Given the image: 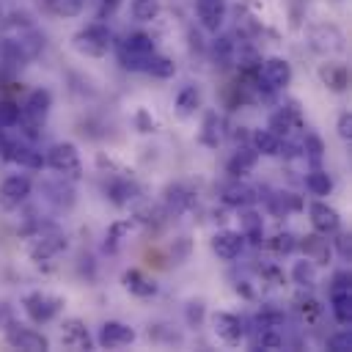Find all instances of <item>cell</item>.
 <instances>
[{"label":"cell","instance_id":"cell-1","mask_svg":"<svg viewBox=\"0 0 352 352\" xmlns=\"http://www.w3.org/2000/svg\"><path fill=\"white\" fill-rule=\"evenodd\" d=\"M72 44H74V50H77L80 55L102 58V55H107V50H110V30H107L104 25H99V22H91V25H85L82 30L74 33Z\"/></svg>","mask_w":352,"mask_h":352},{"label":"cell","instance_id":"cell-2","mask_svg":"<svg viewBox=\"0 0 352 352\" xmlns=\"http://www.w3.org/2000/svg\"><path fill=\"white\" fill-rule=\"evenodd\" d=\"M154 52V41L151 36L146 33H129L121 44V63L124 69H132V72H143V63L146 58Z\"/></svg>","mask_w":352,"mask_h":352},{"label":"cell","instance_id":"cell-3","mask_svg":"<svg viewBox=\"0 0 352 352\" xmlns=\"http://www.w3.org/2000/svg\"><path fill=\"white\" fill-rule=\"evenodd\" d=\"M330 308L341 324L352 322V280L349 272H338L330 283Z\"/></svg>","mask_w":352,"mask_h":352},{"label":"cell","instance_id":"cell-4","mask_svg":"<svg viewBox=\"0 0 352 352\" xmlns=\"http://www.w3.org/2000/svg\"><path fill=\"white\" fill-rule=\"evenodd\" d=\"M55 173L60 176H80V151L74 143H55L50 151H47V160H44Z\"/></svg>","mask_w":352,"mask_h":352},{"label":"cell","instance_id":"cell-5","mask_svg":"<svg viewBox=\"0 0 352 352\" xmlns=\"http://www.w3.org/2000/svg\"><path fill=\"white\" fill-rule=\"evenodd\" d=\"M22 305H25V314L30 316V322L44 324V322H50V319L58 314L60 300L52 297V294H47V292H30V294L22 300Z\"/></svg>","mask_w":352,"mask_h":352},{"label":"cell","instance_id":"cell-6","mask_svg":"<svg viewBox=\"0 0 352 352\" xmlns=\"http://www.w3.org/2000/svg\"><path fill=\"white\" fill-rule=\"evenodd\" d=\"M6 341L14 349H25V352H47L50 349L47 336H41L33 327H22V324H11L8 333H6Z\"/></svg>","mask_w":352,"mask_h":352},{"label":"cell","instance_id":"cell-7","mask_svg":"<svg viewBox=\"0 0 352 352\" xmlns=\"http://www.w3.org/2000/svg\"><path fill=\"white\" fill-rule=\"evenodd\" d=\"M270 91H278V88H286L292 82V66L286 58H267L261 63V77H258Z\"/></svg>","mask_w":352,"mask_h":352},{"label":"cell","instance_id":"cell-8","mask_svg":"<svg viewBox=\"0 0 352 352\" xmlns=\"http://www.w3.org/2000/svg\"><path fill=\"white\" fill-rule=\"evenodd\" d=\"M96 341L104 349H121V346H129L135 341V330L129 324H124V322H104L99 327Z\"/></svg>","mask_w":352,"mask_h":352},{"label":"cell","instance_id":"cell-9","mask_svg":"<svg viewBox=\"0 0 352 352\" xmlns=\"http://www.w3.org/2000/svg\"><path fill=\"white\" fill-rule=\"evenodd\" d=\"M308 36H311V47L322 55H333V52L344 50V36L333 25H316V28H311Z\"/></svg>","mask_w":352,"mask_h":352},{"label":"cell","instance_id":"cell-10","mask_svg":"<svg viewBox=\"0 0 352 352\" xmlns=\"http://www.w3.org/2000/svg\"><path fill=\"white\" fill-rule=\"evenodd\" d=\"M308 217H311V226H314L319 234H324V236L336 234L338 226H341L338 212H336L333 206H327L324 201H311V204H308Z\"/></svg>","mask_w":352,"mask_h":352},{"label":"cell","instance_id":"cell-11","mask_svg":"<svg viewBox=\"0 0 352 352\" xmlns=\"http://www.w3.org/2000/svg\"><path fill=\"white\" fill-rule=\"evenodd\" d=\"M212 327H214V336H217L220 341L231 344V346H236V344L245 338V327H242L239 316H234V314H228V311H217V314L212 316Z\"/></svg>","mask_w":352,"mask_h":352},{"label":"cell","instance_id":"cell-12","mask_svg":"<svg viewBox=\"0 0 352 352\" xmlns=\"http://www.w3.org/2000/svg\"><path fill=\"white\" fill-rule=\"evenodd\" d=\"M50 107H52V94H50L47 88H36V91L25 99L19 121H25V124H38V121L50 113Z\"/></svg>","mask_w":352,"mask_h":352},{"label":"cell","instance_id":"cell-13","mask_svg":"<svg viewBox=\"0 0 352 352\" xmlns=\"http://www.w3.org/2000/svg\"><path fill=\"white\" fill-rule=\"evenodd\" d=\"M28 195H30V179L28 176H8L0 184V206L3 209H16Z\"/></svg>","mask_w":352,"mask_h":352},{"label":"cell","instance_id":"cell-14","mask_svg":"<svg viewBox=\"0 0 352 352\" xmlns=\"http://www.w3.org/2000/svg\"><path fill=\"white\" fill-rule=\"evenodd\" d=\"M242 248H245V236L239 234V231H217L214 236H212V250L217 253V258H223V261H234L239 253H242Z\"/></svg>","mask_w":352,"mask_h":352},{"label":"cell","instance_id":"cell-15","mask_svg":"<svg viewBox=\"0 0 352 352\" xmlns=\"http://www.w3.org/2000/svg\"><path fill=\"white\" fill-rule=\"evenodd\" d=\"M195 11H198L204 30H209V33L220 30V25L226 19V3L223 0H195Z\"/></svg>","mask_w":352,"mask_h":352},{"label":"cell","instance_id":"cell-16","mask_svg":"<svg viewBox=\"0 0 352 352\" xmlns=\"http://www.w3.org/2000/svg\"><path fill=\"white\" fill-rule=\"evenodd\" d=\"M302 250H305V258H311L314 264H327V261H330V253H333L327 236L319 234V231L302 239Z\"/></svg>","mask_w":352,"mask_h":352},{"label":"cell","instance_id":"cell-17","mask_svg":"<svg viewBox=\"0 0 352 352\" xmlns=\"http://www.w3.org/2000/svg\"><path fill=\"white\" fill-rule=\"evenodd\" d=\"M60 344L66 349H91V336H88V330L77 319H72L60 330Z\"/></svg>","mask_w":352,"mask_h":352},{"label":"cell","instance_id":"cell-18","mask_svg":"<svg viewBox=\"0 0 352 352\" xmlns=\"http://www.w3.org/2000/svg\"><path fill=\"white\" fill-rule=\"evenodd\" d=\"M319 77L330 91H346V85H349V69L344 63H322Z\"/></svg>","mask_w":352,"mask_h":352},{"label":"cell","instance_id":"cell-19","mask_svg":"<svg viewBox=\"0 0 352 352\" xmlns=\"http://www.w3.org/2000/svg\"><path fill=\"white\" fill-rule=\"evenodd\" d=\"M121 280H124L126 292H132L135 297H154V294H157V283L148 280L140 270H126V272L121 275Z\"/></svg>","mask_w":352,"mask_h":352},{"label":"cell","instance_id":"cell-20","mask_svg":"<svg viewBox=\"0 0 352 352\" xmlns=\"http://www.w3.org/2000/svg\"><path fill=\"white\" fill-rule=\"evenodd\" d=\"M256 162H258V151H256V148H239V151L228 160V173H231L234 179H242V176L253 173Z\"/></svg>","mask_w":352,"mask_h":352},{"label":"cell","instance_id":"cell-21","mask_svg":"<svg viewBox=\"0 0 352 352\" xmlns=\"http://www.w3.org/2000/svg\"><path fill=\"white\" fill-rule=\"evenodd\" d=\"M239 234H242L245 239H250L253 245H258V242L264 239V223H261V214L253 212V209L242 212V217H239Z\"/></svg>","mask_w":352,"mask_h":352},{"label":"cell","instance_id":"cell-22","mask_svg":"<svg viewBox=\"0 0 352 352\" xmlns=\"http://www.w3.org/2000/svg\"><path fill=\"white\" fill-rule=\"evenodd\" d=\"M173 104H176V113H179L182 118H187V116H192V113L201 107V91H198L195 85H184V88H179Z\"/></svg>","mask_w":352,"mask_h":352},{"label":"cell","instance_id":"cell-23","mask_svg":"<svg viewBox=\"0 0 352 352\" xmlns=\"http://www.w3.org/2000/svg\"><path fill=\"white\" fill-rule=\"evenodd\" d=\"M253 198H256L253 190L248 184H242L239 179L223 187V204H228V206H250Z\"/></svg>","mask_w":352,"mask_h":352},{"label":"cell","instance_id":"cell-24","mask_svg":"<svg viewBox=\"0 0 352 352\" xmlns=\"http://www.w3.org/2000/svg\"><path fill=\"white\" fill-rule=\"evenodd\" d=\"M143 72H148L151 77L168 80V77H173V74H176V63H173L170 58H165V55L151 52V55L146 58V63H143Z\"/></svg>","mask_w":352,"mask_h":352},{"label":"cell","instance_id":"cell-25","mask_svg":"<svg viewBox=\"0 0 352 352\" xmlns=\"http://www.w3.org/2000/svg\"><path fill=\"white\" fill-rule=\"evenodd\" d=\"M253 148L264 157H275V154H280V138L270 129H258V132H253Z\"/></svg>","mask_w":352,"mask_h":352},{"label":"cell","instance_id":"cell-26","mask_svg":"<svg viewBox=\"0 0 352 352\" xmlns=\"http://www.w3.org/2000/svg\"><path fill=\"white\" fill-rule=\"evenodd\" d=\"M212 55H214L217 66H231V60L236 55V41L231 36H217L212 41Z\"/></svg>","mask_w":352,"mask_h":352},{"label":"cell","instance_id":"cell-27","mask_svg":"<svg viewBox=\"0 0 352 352\" xmlns=\"http://www.w3.org/2000/svg\"><path fill=\"white\" fill-rule=\"evenodd\" d=\"M165 204H168V212H170V214H182V212L192 204V195H190L184 187L173 184V187L165 190Z\"/></svg>","mask_w":352,"mask_h":352},{"label":"cell","instance_id":"cell-28","mask_svg":"<svg viewBox=\"0 0 352 352\" xmlns=\"http://www.w3.org/2000/svg\"><path fill=\"white\" fill-rule=\"evenodd\" d=\"M292 129H294V110L292 107H278L270 116V132H275L280 138V135H289Z\"/></svg>","mask_w":352,"mask_h":352},{"label":"cell","instance_id":"cell-29","mask_svg":"<svg viewBox=\"0 0 352 352\" xmlns=\"http://www.w3.org/2000/svg\"><path fill=\"white\" fill-rule=\"evenodd\" d=\"M129 14L138 22H151L160 16V0H132L129 3Z\"/></svg>","mask_w":352,"mask_h":352},{"label":"cell","instance_id":"cell-30","mask_svg":"<svg viewBox=\"0 0 352 352\" xmlns=\"http://www.w3.org/2000/svg\"><path fill=\"white\" fill-rule=\"evenodd\" d=\"M292 280L300 283V286H314V283H316V264H314L311 258L294 261V264H292Z\"/></svg>","mask_w":352,"mask_h":352},{"label":"cell","instance_id":"cell-31","mask_svg":"<svg viewBox=\"0 0 352 352\" xmlns=\"http://www.w3.org/2000/svg\"><path fill=\"white\" fill-rule=\"evenodd\" d=\"M66 245V239L60 236V234H50V236H41L36 245H33V258H47V256H52V253H58L60 248Z\"/></svg>","mask_w":352,"mask_h":352},{"label":"cell","instance_id":"cell-32","mask_svg":"<svg viewBox=\"0 0 352 352\" xmlns=\"http://www.w3.org/2000/svg\"><path fill=\"white\" fill-rule=\"evenodd\" d=\"M305 187L311 190V195H330L333 190V179L324 170H311L305 176Z\"/></svg>","mask_w":352,"mask_h":352},{"label":"cell","instance_id":"cell-33","mask_svg":"<svg viewBox=\"0 0 352 352\" xmlns=\"http://www.w3.org/2000/svg\"><path fill=\"white\" fill-rule=\"evenodd\" d=\"M256 346L258 349H280L283 346V333L278 327H261L258 338H256Z\"/></svg>","mask_w":352,"mask_h":352},{"label":"cell","instance_id":"cell-34","mask_svg":"<svg viewBox=\"0 0 352 352\" xmlns=\"http://www.w3.org/2000/svg\"><path fill=\"white\" fill-rule=\"evenodd\" d=\"M135 195H138V190H135V184H129V182H116V184H110V198H113L116 204H129Z\"/></svg>","mask_w":352,"mask_h":352},{"label":"cell","instance_id":"cell-35","mask_svg":"<svg viewBox=\"0 0 352 352\" xmlns=\"http://www.w3.org/2000/svg\"><path fill=\"white\" fill-rule=\"evenodd\" d=\"M129 231H132V220H118V223H113V226L107 228V248H118L121 239H124Z\"/></svg>","mask_w":352,"mask_h":352},{"label":"cell","instance_id":"cell-36","mask_svg":"<svg viewBox=\"0 0 352 352\" xmlns=\"http://www.w3.org/2000/svg\"><path fill=\"white\" fill-rule=\"evenodd\" d=\"M19 116H22V107L16 102H0V126H14L19 124Z\"/></svg>","mask_w":352,"mask_h":352},{"label":"cell","instance_id":"cell-37","mask_svg":"<svg viewBox=\"0 0 352 352\" xmlns=\"http://www.w3.org/2000/svg\"><path fill=\"white\" fill-rule=\"evenodd\" d=\"M327 349H333V352H349V349H352V333H349V330L333 333V336L327 338Z\"/></svg>","mask_w":352,"mask_h":352},{"label":"cell","instance_id":"cell-38","mask_svg":"<svg viewBox=\"0 0 352 352\" xmlns=\"http://www.w3.org/2000/svg\"><path fill=\"white\" fill-rule=\"evenodd\" d=\"M272 250L275 253H292L294 248H297V239H294V234H289V231H283V234H278V236H272Z\"/></svg>","mask_w":352,"mask_h":352},{"label":"cell","instance_id":"cell-39","mask_svg":"<svg viewBox=\"0 0 352 352\" xmlns=\"http://www.w3.org/2000/svg\"><path fill=\"white\" fill-rule=\"evenodd\" d=\"M302 151L311 157V160H319L322 157V151H324V146H322V140H319V135H314V132H308L305 138H302Z\"/></svg>","mask_w":352,"mask_h":352},{"label":"cell","instance_id":"cell-40","mask_svg":"<svg viewBox=\"0 0 352 352\" xmlns=\"http://www.w3.org/2000/svg\"><path fill=\"white\" fill-rule=\"evenodd\" d=\"M300 314H302V319H305V322H311V319H316V316L322 314V305H319L316 300H311V297H308V300H302V302H300Z\"/></svg>","mask_w":352,"mask_h":352},{"label":"cell","instance_id":"cell-41","mask_svg":"<svg viewBox=\"0 0 352 352\" xmlns=\"http://www.w3.org/2000/svg\"><path fill=\"white\" fill-rule=\"evenodd\" d=\"M135 124H138L140 132H154V118H151V113H148L146 107H140V110L135 113Z\"/></svg>","mask_w":352,"mask_h":352},{"label":"cell","instance_id":"cell-42","mask_svg":"<svg viewBox=\"0 0 352 352\" xmlns=\"http://www.w3.org/2000/svg\"><path fill=\"white\" fill-rule=\"evenodd\" d=\"M256 322H258V330H261V327H280V324H283V314H275V311H264V314H261Z\"/></svg>","mask_w":352,"mask_h":352},{"label":"cell","instance_id":"cell-43","mask_svg":"<svg viewBox=\"0 0 352 352\" xmlns=\"http://www.w3.org/2000/svg\"><path fill=\"white\" fill-rule=\"evenodd\" d=\"M338 135L344 140H352V116L349 113H341L338 116Z\"/></svg>","mask_w":352,"mask_h":352},{"label":"cell","instance_id":"cell-44","mask_svg":"<svg viewBox=\"0 0 352 352\" xmlns=\"http://www.w3.org/2000/svg\"><path fill=\"white\" fill-rule=\"evenodd\" d=\"M201 316H204V302H190V308H187V319L198 324Z\"/></svg>","mask_w":352,"mask_h":352},{"label":"cell","instance_id":"cell-45","mask_svg":"<svg viewBox=\"0 0 352 352\" xmlns=\"http://www.w3.org/2000/svg\"><path fill=\"white\" fill-rule=\"evenodd\" d=\"M336 242H338V250H341V256H344V258H349V256H352V245L346 242V236H338Z\"/></svg>","mask_w":352,"mask_h":352},{"label":"cell","instance_id":"cell-46","mask_svg":"<svg viewBox=\"0 0 352 352\" xmlns=\"http://www.w3.org/2000/svg\"><path fill=\"white\" fill-rule=\"evenodd\" d=\"M104 3H118V0H104Z\"/></svg>","mask_w":352,"mask_h":352}]
</instances>
